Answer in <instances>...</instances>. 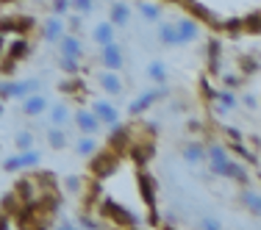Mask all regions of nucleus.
Wrapping results in <instances>:
<instances>
[{
	"instance_id": "8fccbe9b",
	"label": "nucleus",
	"mask_w": 261,
	"mask_h": 230,
	"mask_svg": "<svg viewBox=\"0 0 261 230\" xmlns=\"http://www.w3.org/2000/svg\"><path fill=\"white\" fill-rule=\"evenodd\" d=\"M225 133H228V139H233V141H242V133L236 128H225Z\"/></svg>"
},
{
	"instance_id": "f03ea898",
	"label": "nucleus",
	"mask_w": 261,
	"mask_h": 230,
	"mask_svg": "<svg viewBox=\"0 0 261 230\" xmlns=\"http://www.w3.org/2000/svg\"><path fill=\"white\" fill-rule=\"evenodd\" d=\"M89 169H92V178L103 180V178H111L120 166V155H114L111 150H97L95 155H89Z\"/></svg>"
},
{
	"instance_id": "49530a36",
	"label": "nucleus",
	"mask_w": 261,
	"mask_h": 230,
	"mask_svg": "<svg viewBox=\"0 0 261 230\" xmlns=\"http://www.w3.org/2000/svg\"><path fill=\"white\" fill-rule=\"evenodd\" d=\"M3 169H6V172H17V169H22V166H20V158H17V155H9V158L3 161Z\"/></svg>"
},
{
	"instance_id": "473e14b6",
	"label": "nucleus",
	"mask_w": 261,
	"mask_h": 230,
	"mask_svg": "<svg viewBox=\"0 0 261 230\" xmlns=\"http://www.w3.org/2000/svg\"><path fill=\"white\" fill-rule=\"evenodd\" d=\"M242 203L250 208V214H261V197H258V191L245 189V191H242Z\"/></svg>"
},
{
	"instance_id": "1a4fd4ad",
	"label": "nucleus",
	"mask_w": 261,
	"mask_h": 230,
	"mask_svg": "<svg viewBox=\"0 0 261 230\" xmlns=\"http://www.w3.org/2000/svg\"><path fill=\"white\" fill-rule=\"evenodd\" d=\"M72 122H75V128L81 130V133H92V136H95L97 130H100V120L92 114V108H78V111H72Z\"/></svg>"
},
{
	"instance_id": "3c124183",
	"label": "nucleus",
	"mask_w": 261,
	"mask_h": 230,
	"mask_svg": "<svg viewBox=\"0 0 261 230\" xmlns=\"http://www.w3.org/2000/svg\"><path fill=\"white\" fill-rule=\"evenodd\" d=\"M186 128H189V130H195V133H197V130H200L203 125H200V122H197V120H192V122H189V125H186Z\"/></svg>"
},
{
	"instance_id": "c756f323",
	"label": "nucleus",
	"mask_w": 261,
	"mask_h": 230,
	"mask_svg": "<svg viewBox=\"0 0 261 230\" xmlns=\"http://www.w3.org/2000/svg\"><path fill=\"white\" fill-rule=\"evenodd\" d=\"M47 145H50L53 150H64V147H67V133H64V128L53 125L50 130H47Z\"/></svg>"
},
{
	"instance_id": "cd10ccee",
	"label": "nucleus",
	"mask_w": 261,
	"mask_h": 230,
	"mask_svg": "<svg viewBox=\"0 0 261 230\" xmlns=\"http://www.w3.org/2000/svg\"><path fill=\"white\" fill-rule=\"evenodd\" d=\"M147 78L156 80L159 86H164V83H167V67H164V61H161V59H153L150 64H147Z\"/></svg>"
},
{
	"instance_id": "c85d7f7f",
	"label": "nucleus",
	"mask_w": 261,
	"mask_h": 230,
	"mask_svg": "<svg viewBox=\"0 0 261 230\" xmlns=\"http://www.w3.org/2000/svg\"><path fill=\"white\" fill-rule=\"evenodd\" d=\"M136 9H139V14L145 17L147 22H159L161 20V6L159 3H145V0H139Z\"/></svg>"
},
{
	"instance_id": "9d476101",
	"label": "nucleus",
	"mask_w": 261,
	"mask_h": 230,
	"mask_svg": "<svg viewBox=\"0 0 261 230\" xmlns=\"http://www.w3.org/2000/svg\"><path fill=\"white\" fill-rule=\"evenodd\" d=\"M92 114L100 120V125H114V122H120V108L111 105L109 100H95L92 103Z\"/></svg>"
},
{
	"instance_id": "a18cd8bd",
	"label": "nucleus",
	"mask_w": 261,
	"mask_h": 230,
	"mask_svg": "<svg viewBox=\"0 0 261 230\" xmlns=\"http://www.w3.org/2000/svg\"><path fill=\"white\" fill-rule=\"evenodd\" d=\"M200 227H206V230H220L222 222L217 219V216H203V219H200Z\"/></svg>"
},
{
	"instance_id": "bb28decb",
	"label": "nucleus",
	"mask_w": 261,
	"mask_h": 230,
	"mask_svg": "<svg viewBox=\"0 0 261 230\" xmlns=\"http://www.w3.org/2000/svg\"><path fill=\"white\" fill-rule=\"evenodd\" d=\"M92 39L97 42V45H109V42H114V25L111 22H100V25H95V31H92Z\"/></svg>"
},
{
	"instance_id": "7c9ffc66",
	"label": "nucleus",
	"mask_w": 261,
	"mask_h": 230,
	"mask_svg": "<svg viewBox=\"0 0 261 230\" xmlns=\"http://www.w3.org/2000/svg\"><path fill=\"white\" fill-rule=\"evenodd\" d=\"M34 145H36V139H34V130H17V136H14V147H17V153H22V150H31Z\"/></svg>"
},
{
	"instance_id": "ea45409f",
	"label": "nucleus",
	"mask_w": 261,
	"mask_h": 230,
	"mask_svg": "<svg viewBox=\"0 0 261 230\" xmlns=\"http://www.w3.org/2000/svg\"><path fill=\"white\" fill-rule=\"evenodd\" d=\"M242 28H245V34H256L258 36V14H247L245 20H242Z\"/></svg>"
},
{
	"instance_id": "393cba45",
	"label": "nucleus",
	"mask_w": 261,
	"mask_h": 230,
	"mask_svg": "<svg viewBox=\"0 0 261 230\" xmlns=\"http://www.w3.org/2000/svg\"><path fill=\"white\" fill-rule=\"evenodd\" d=\"M109 22H111V25H125V22L130 20V9H128V6L125 3H111V9H109Z\"/></svg>"
},
{
	"instance_id": "4468645a",
	"label": "nucleus",
	"mask_w": 261,
	"mask_h": 230,
	"mask_svg": "<svg viewBox=\"0 0 261 230\" xmlns=\"http://www.w3.org/2000/svg\"><path fill=\"white\" fill-rule=\"evenodd\" d=\"M97 83H100V89L106 92V95H111V97L122 95V78L117 75L114 70H103L100 75H97Z\"/></svg>"
},
{
	"instance_id": "412c9836",
	"label": "nucleus",
	"mask_w": 261,
	"mask_h": 230,
	"mask_svg": "<svg viewBox=\"0 0 261 230\" xmlns=\"http://www.w3.org/2000/svg\"><path fill=\"white\" fill-rule=\"evenodd\" d=\"M28 53H31V45H28L25 36H17V39H11V45L6 47V55H9V59H14V61H22Z\"/></svg>"
},
{
	"instance_id": "a211bd4d",
	"label": "nucleus",
	"mask_w": 261,
	"mask_h": 230,
	"mask_svg": "<svg viewBox=\"0 0 261 230\" xmlns=\"http://www.w3.org/2000/svg\"><path fill=\"white\" fill-rule=\"evenodd\" d=\"M59 50L61 55H70V59H84V45L75 34H64L59 39Z\"/></svg>"
},
{
	"instance_id": "e433bc0d",
	"label": "nucleus",
	"mask_w": 261,
	"mask_h": 230,
	"mask_svg": "<svg viewBox=\"0 0 261 230\" xmlns=\"http://www.w3.org/2000/svg\"><path fill=\"white\" fill-rule=\"evenodd\" d=\"M70 9L78 11L81 17H86V14L95 11V0H70Z\"/></svg>"
},
{
	"instance_id": "f257e3e1",
	"label": "nucleus",
	"mask_w": 261,
	"mask_h": 230,
	"mask_svg": "<svg viewBox=\"0 0 261 230\" xmlns=\"http://www.w3.org/2000/svg\"><path fill=\"white\" fill-rule=\"evenodd\" d=\"M97 214L106 216V219H111L114 225H125V227L142 225V219L134 214V211L125 208V205H117L114 200H103V203H97Z\"/></svg>"
},
{
	"instance_id": "4c0bfd02",
	"label": "nucleus",
	"mask_w": 261,
	"mask_h": 230,
	"mask_svg": "<svg viewBox=\"0 0 261 230\" xmlns=\"http://www.w3.org/2000/svg\"><path fill=\"white\" fill-rule=\"evenodd\" d=\"M84 183H86V180L81 178V175H70V178H64V189L70 191V194H81V191H84Z\"/></svg>"
},
{
	"instance_id": "de8ad7c7",
	"label": "nucleus",
	"mask_w": 261,
	"mask_h": 230,
	"mask_svg": "<svg viewBox=\"0 0 261 230\" xmlns=\"http://www.w3.org/2000/svg\"><path fill=\"white\" fill-rule=\"evenodd\" d=\"M239 64H242V70H245V72H258V61L247 59V55H242V59H239Z\"/></svg>"
},
{
	"instance_id": "c03bdc74",
	"label": "nucleus",
	"mask_w": 261,
	"mask_h": 230,
	"mask_svg": "<svg viewBox=\"0 0 261 230\" xmlns=\"http://www.w3.org/2000/svg\"><path fill=\"white\" fill-rule=\"evenodd\" d=\"M75 227H92V230H95V227H100V222L92 219V216H86V214H81L75 219Z\"/></svg>"
},
{
	"instance_id": "f8f14e48",
	"label": "nucleus",
	"mask_w": 261,
	"mask_h": 230,
	"mask_svg": "<svg viewBox=\"0 0 261 230\" xmlns=\"http://www.w3.org/2000/svg\"><path fill=\"white\" fill-rule=\"evenodd\" d=\"M47 97L45 95H39V92H31V95L22 97V111H25L28 117H42L47 111Z\"/></svg>"
},
{
	"instance_id": "2eb2a0df",
	"label": "nucleus",
	"mask_w": 261,
	"mask_h": 230,
	"mask_svg": "<svg viewBox=\"0 0 261 230\" xmlns=\"http://www.w3.org/2000/svg\"><path fill=\"white\" fill-rule=\"evenodd\" d=\"M184 6L189 9V14H195V20H200V22H208V25H214V28H220V25H222V20H217V17H214V11H211L208 6L197 3V0H186Z\"/></svg>"
},
{
	"instance_id": "b1692460",
	"label": "nucleus",
	"mask_w": 261,
	"mask_h": 230,
	"mask_svg": "<svg viewBox=\"0 0 261 230\" xmlns=\"http://www.w3.org/2000/svg\"><path fill=\"white\" fill-rule=\"evenodd\" d=\"M225 178H231V180H236V183H242V186L250 183V172H247V166H245V164H239V161H228V172H225Z\"/></svg>"
},
{
	"instance_id": "603ef678",
	"label": "nucleus",
	"mask_w": 261,
	"mask_h": 230,
	"mask_svg": "<svg viewBox=\"0 0 261 230\" xmlns=\"http://www.w3.org/2000/svg\"><path fill=\"white\" fill-rule=\"evenodd\" d=\"M170 3H186V0H170Z\"/></svg>"
},
{
	"instance_id": "dca6fc26",
	"label": "nucleus",
	"mask_w": 261,
	"mask_h": 230,
	"mask_svg": "<svg viewBox=\"0 0 261 230\" xmlns=\"http://www.w3.org/2000/svg\"><path fill=\"white\" fill-rule=\"evenodd\" d=\"M28 28H34V20L31 17H6L3 22H0V31H11L14 36H25Z\"/></svg>"
},
{
	"instance_id": "37998d69",
	"label": "nucleus",
	"mask_w": 261,
	"mask_h": 230,
	"mask_svg": "<svg viewBox=\"0 0 261 230\" xmlns=\"http://www.w3.org/2000/svg\"><path fill=\"white\" fill-rule=\"evenodd\" d=\"M53 17H67V11H70V0H53Z\"/></svg>"
},
{
	"instance_id": "c9c22d12",
	"label": "nucleus",
	"mask_w": 261,
	"mask_h": 230,
	"mask_svg": "<svg viewBox=\"0 0 261 230\" xmlns=\"http://www.w3.org/2000/svg\"><path fill=\"white\" fill-rule=\"evenodd\" d=\"M59 89H61V92H67V95H75V92L84 89V80H81L78 75H72V78L61 80V83H59Z\"/></svg>"
},
{
	"instance_id": "6e6552de",
	"label": "nucleus",
	"mask_w": 261,
	"mask_h": 230,
	"mask_svg": "<svg viewBox=\"0 0 261 230\" xmlns=\"http://www.w3.org/2000/svg\"><path fill=\"white\" fill-rule=\"evenodd\" d=\"M153 153H156V147H153V139H134L128 147V155L136 161V166H145L147 161L153 158Z\"/></svg>"
},
{
	"instance_id": "79ce46f5",
	"label": "nucleus",
	"mask_w": 261,
	"mask_h": 230,
	"mask_svg": "<svg viewBox=\"0 0 261 230\" xmlns=\"http://www.w3.org/2000/svg\"><path fill=\"white\" fill-rule=\"evenodd\" d=\"M222 86H225V89H236V86H242V75H239V72H225V75H222Z\"/></svg>"
},
{
	"instance_id": "aec40b11",
	"label": "nucleus",
	"mask_w": 261,
	"mask_h": 230,
	"mask_svg": "<svg viewBox=\"0 0 261 230\" xmlns=\"http://www.w3.org/2000/svg\"><path fill=\"white\" fill-rule=\"evenodd\" d=\"M47 111H50V122L59 128H64L67 122H72V111L67 103H56V105H47Z\"/></svg>"
},
{
	"instance_id": "72a5a7b5",
	"label": "nucleus",
	"mask_w": 261,
	"mask_h": 230,
	"mask_svg": "<svg viewBox=\"0 0 261 230\" xmlns=\"http://www.w3.org/2000/svg\"><path fill=\"white\" fill-rule=\"evenodd\" d=\"M17 158H20V166H22V169H31V166H39L42 155L36 153L34 147H31V150H22L20 155H17Z\"/></svg>"
},
{
	"instance_id": "ddd939ff",
	"label": "nucleus",
	"mask_w": 261,
	"mask_h": 230,
	"mask_svg": "<svg viewBox=\"0 0 261 230\" xmlns=\"http://www.w3.org/2000/svg\"><path fill=\"white\" fill-rule=\"evenodd\" d=\"M161 97H167L164 89H150V92H145V95L136 97V100L128 105V111H130V114H142V111H147L156 100H161Z\"/></svg>"
},
{
	"instance_id": "f3484780",
	"label": "nucleus",
	"mask_w": 261,
	"mask_h": 230,
	"mask_svg": "<svg viewBox=\"0 0 261 230\" xmlns=\"http://www.w3.org/2000/svg\"><path fill=\"white\" fill-rule=\"evenodd\" d=\"M64 34H67L64 17H50V20L42 25V39H45V42H59Z\"/></svg>"
},
{
	"instance_id": "864d4df0",
	"label": "nucleus",
	"mask_w": 261,
	"mask_h": 230,
	"mask_svg": "<svg viewBox=\"0 0 261 230\" xmlns=\"http://www.w3.org/2000/svg\"><path fill=\"white\" fill-rule=\"evenodd\" d=\"M0 114H3V100H0Z\"/></svg>"
},
{
	"instance_id": "6ab92c4d",
	"label": "nucleus",
	"mask_w": 261,
	"mask_h": 230,
	"mask_svg": "<svg viewBox=\"0 0 261 230\" xmlns=\"http://www.w3.org/2000/svg\"><path fill=\"white\" fill-rule=\"evenodd\" d=\"M181 155L189 164H203V161H206V145H200V141H186Z\"/></svg>"
},
{
	"instance_id": "20e7f679",
	"label": "nucleus",
	"mask_w": 261,
	"mask_h": 230,
	"mask_svg": "<svg viewBox=\"0 0 261 230\" xmlns=\"http://www.w3.org/2000/svg\"><path fill=\"white\" fill-rule=\"evenodd\" d=\"M39 89V80L28 78V80H0V100H9V97H25L31 92Z\"/></svg>"
},
{
	"instance_id": "09e8293b",
	"label": "nucleus",
	"mask_w": 261,
	"mask_h": 230,
	"mask_svg": "<svg viewBox=\"0 0 261 230\" xmlns=\"http://www.w3.org/2000/svg\"><path fill=\"white\" fill-rule=\"evenodd\" d=\"M242 103H245L250 111H256V108H258V97H256V95H245V97H242Z\"/></svg>"
},
{
	"instance_id": "7ed1b4c3",
	"label": "nucleus",
	"mask_w": 261,
	"mask_h": 230,
	"mask_svg": "<svg viewBox=\"0 0 261 230\" xmlns=\"http://www.w3.org/2000/svg\"><path fill=\"white\" fill-rule=\"evenodd\" d=\"M206 158H208V169H211V175L225 178V172H228V161H231V155H228L225 145H220V141H211V145L206 147Z\"/></svg>"
},
{
	"instance_id": "9b49d317",
	"label": "nucleus",
	"mask_w": 261,
	"mask_h": 230,
	"mask_svg": "<svg viewBox=\"0 0 261 230\" xmlns=\"http://www.w3.org/2000/svg\"><path fill=\"white\" fill-rule=\"evenodd\" d=\"M175 31H178L181 45H186V42H195L197 36H200V22H197L195 17H181V20L175 22Z\"/></svg>"
},
{
	"instance_id": "a878e982",
	"label": "nucleus",
	"mask_w": 261,
	"mask_h": 230,
	"mask_svg": "<svg viewBox=\"0 0 261 230\" xmlns=\"http://www.w3.org/2000/svg\"><path fill=\"white\" fill-rule=\"evenodd\" d=\"M159 42H161V45H167V47L181 45V39H178V31H175V25H170V22H161V25H159Z\"/></svg>"
},
{
	"instance_id": "58836bf2",
	"label": "nucleus",
	"mask_w": 261,
	"mask_h": 230,
	"mask_svg": "<svg viewBox=\"0 0 261 230\" xmlns=\"http://www.w3.org/2000/svg\"><path fill=\"white\" fill-rule=\"evenodd\" d=\"M233 153H239L242 158L247 161V164H258V155H256V153H250L245 145H242V141H233Z\"/></svg>"
},
{
	"instance_id": "2f4dec72",
	"label": "nucleus",
	"mask_w": 261,
	"mask_h": 230,
	"mask_svg": "<svg viewBox=\"0 0 261 230\" xmlns=\"http://www.w3.org/2000/svg\"><path fill=\"white\" fill-rule=\"evenodd\" d=\"M208 70L214 75H220V42L217 39L208 42Z\"/></svg>"
},
{
	"instance_id": "0eeeda50",
	"label": "nucleus",
	"mask_w": 261,
	"mask_h": 230,
	"mask_svg": "<svg viewBox=\"0 0 261 230\" xmlns=\"http://www.w3.org/2000/svg\"><path fill=\"white\" fill-rule=\"evenodd\" d=\"M136 183H139V194H142V200H145V205L147 208H156V180H153L150 172H145V166H139Z\"/></svg>"
},
{
	"instance_id": "a19ab883",
	"label": "nucleus",
	"mask_w": 261,
	"mask_h": 230,
	"mask_svg": "<svg viewBox=\"0 0 261 230\" xmlns=\"http://www.w3.org/2000/svg\"><path fill=\"white\" fill-rule=\"evenodd\" d=\"M220 28H225L228 34L233 36V39H239V36H242V20H225Z\"/></svg>"
},
{
	"instance_id": "5701e85b",
	"label": "nucleus",
	"mask_w": 261,
	"mask_h": 230,
	"mask_svg": "<svg viewBox=\"0 0 261 230\" xmlns=\"http://www.w3.org/2000/svg\"><path fill=\"white\" fill-rule=\"evenodd\" d=\"M214 103H217V108H220V111H233L236 105H239V97L233 95V89H220L214 95Z\"/></svg>"
},
{
	"instance_id": "f704fd0d",
	"label": "nucleus",
	"mask_w": 261,
	"mask_h": 230,
	"mask_svg": "<svg viewBox=\"0 0 261 230\" xmlns=\"http://www.w3.org/2000/svg\"><path fill=\"white\" fill-rule=\"evenodd\" d=\"M59 67L67 72V75H78V70H81V59H70V55H61V59H59Z\"/></svg>"
},
{
	"instance_id": "4be33fe9",
	"label": "nucleus",
	"mask_w": 261,
	"mask_h": 230,
	"mask_svg": "<svg viewBox=\"0 0 261 230\" xmlns=\"http://www.w3.org/2000/svg\"><path fill=\"white\" fill-rule=\"evenodd\" d=\"M97 150H100V141H97L92 133H84V136H81V139L75 141V153H78V155H84V158L95 155Z\"/></svg>"
},
{
	"instance_id": "39448f33",
	"label": "nucleus",
	"mask_w": 261,
	"mask_h": 230,
	"mask_svg": "<svg viewBox=\"0 0 261 230\" xmlns=\"http://www.w3.org/2000/svg\"><path fill=\"white\" fill-rule=\"evenodd\" d=\"M130 141H134V130L128 125H120V122H114L111 125V139H109V150L114 155H125Z\"/></svg>"
},
{
	"instance_id": "423d86ee",
	"label": "nucleus",
	"mask_w": 261,
	"mask_h": 230,
	"mask_svg": "<svg viewBox=\"0 0 261 230\" xmlns=\"http://www.w3.org/2000/svg\"><path fill=\"white\" fill-rule=\"evenodd\" d=\"M100 64L106 70H114L120 72L122 64H125V53H122V47L117 45V42H109V45L100 47Z\"/></svg>"
}]
</instances>
